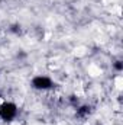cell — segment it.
Segmentation results:
<instances>
[{"label":"cell","instance_id":"6da1fadb","mask_svg":"<svg viewBox=\"0 0 123 125\" xmlns=\"http://www.w3.org/2000/svg\"><path fill=\"white\" fill-rule=\"evenodd\" d=\"M16 115V106L13 103H3L1 108H0V116L4 119V121H9L12 118H15Z\"/></svg>","mask_w":123,"mask_h":125},{"label":"cell","instance_id":"7a4b0ae2","mask_svg":"<svg viewBox=\"0 0 123 125\" xmlns=\"http://www.w3.org/2000/svg\"><path fill=\"white\" fill-rule=\"evenodd\" d=\"M32 83L36 89H49L52 86V83L48 77H35Z\"/></svg>","mask_w":123,"mask_h":125},{"label":"cell","instance_id":"3957f363","mask_svg":"<svg viewBox=\"0 0 123 125\" xmlns=\"http://www.w3.org/2000/svg\"><path fill=\"white\" fill-rule=\"evenodd\" d=\"M90 111H88V108L87 106H83L80 111H78V116H83V115H86V114H88Z\"/></svg>","mask_w":123,"mask_h":125},{"label":"cell","instance_id":"277c9868","mask_svg":"<svg viewBox=\"0 0 123 125\" xmlns=\"http://www.w3.org/2000/svg\"><path fill=\"white\" fill-rule=\"evenodd\" d=\"M114 67H116V70H122V68H123V65H122V62H120V61L116 62V64H114Z\"/></svg>","mask_w":123,"mask_h":125}]
</instances>
